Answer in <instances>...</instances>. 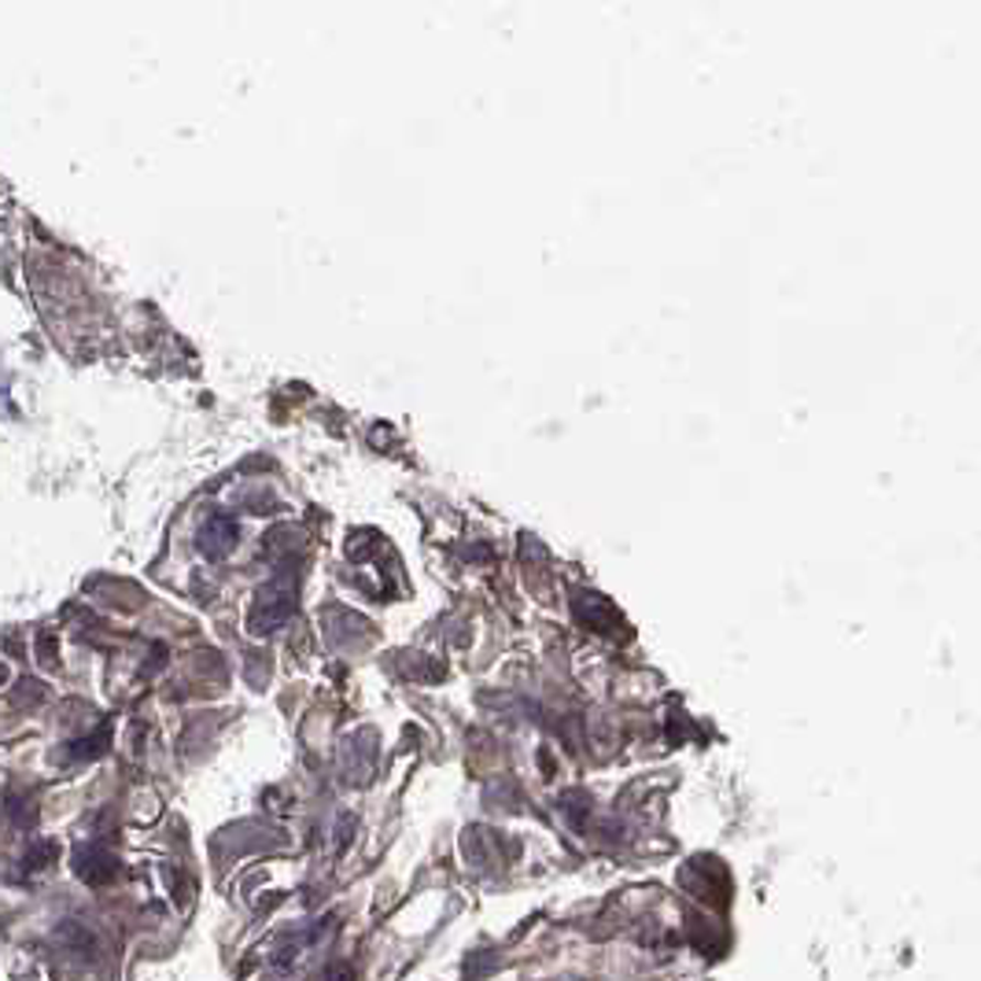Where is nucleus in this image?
I'll return each instance as SVG.
<instances>
[{
    "instance_id": "nucleus-6",
    "label": "nucleus",
    "mask_w": 981,
    "mask_h": 981,
    "mask_svg": "<svg viewBox=\"0 0 981 981\" xmlns=\"http://www.w3.org/2000/svg\"><path fill=\"white\" fill-rule=\"evenodd\" d=\"M41 698H45V687H41V683H19V690H15L12 705H15V709H23L26 701H30V705H37Z\"/></svg>"
},
{
    "instance_id": "nucleus-3",
    "label": "nucleus",
    "mask_w": 981,
    "mask_h": 981,
    "mask_svg": "<svg viewBox=\"0 0 981 981\" xmlns=\"http://www.w3.org/2000/svg\"><path fill=\"white\" fill-rule=\"evenodd\" d=\"M56 860H59V841L41 838V841H34V846H30V849L23 852V871H26V874H37V871L52 868V863H56Z\"/></svg>"
},
{
    "instance_id": "nucleus-5",
    "label": "nucleus",
    "mask_w": 981,
    "mask_h": 981,
    "mask_svg": "<svg viewBox=\"0 0 981 981\" xmlns=\"http://www.w3.org/2000/svg\"><path fill=\"white\" fill-rule=\"evenodd\" d=\"M37 661L45 664V668H56V664H59V657H56V635H52V631L37 635Z\"/></svg>"
},
{
    "instance_id": "nucleus-2",
    "label": "nucleus",
    "mask_w": 981,
    "mask_h": 981,
    "mask_svg": "<svg viewBox=\"0 0 981 981\" xmlns=\"http://www.w3.org/2000/svg\"><path fill=\"white\" fill-rule=\"evenodd\" d=\"M0 822H4L8 830H30L37 822V805L30 794H8L4 805H0Z\"/></svg>"
},
{
    "instance_id": "nucleus-7",
    "label": "nucleus",
    "mask_w": 981,
    "mask_h": 981,
    "mask_svg": "<svg viewBox=\"0 0 981 981\" xmlns=\"http://www.w3.org/2000/svg\"><path fill=\"white\" fill-rule=\"evenodd\" d=\"M329 981H355V970L347 967V963H340V967H333L329 970Z\"/></svg>"
},
{
    "instance_id": "nucleus-1",
    "label": "nucleus",
    "mask_w": 981,
    "mask_h": 981,
    "mask_svg": "<svg viewBox=\"0 0 981 981\" xmlns=\"http://www.w3.org/2000/svg\"><path fill=\"white\" fill-rule=\"evenodd\" d=\"M70 863H74V874L86 885H111L119 879V857L103 846H78Z\"/></svg>"
},
{
    "instance_id": "nucleus-8",
    "label": "nucleus",
    "mask_w": 981,
    "mask_h": 981,
    "mask_svg": "<svg viewBox=\"0 0 981 981\" xmlns=\"http://www.w3.org/2000/svg\"><path fill=\"white\" fill-rule=\"evenodd\" d=\"M4 679H8V672H4V664H0V683H4Z\"/></svg>"
},
{
    "instance_id": "nucleus-4",
    "label": "nucleus",
    "mask_w": 981,
    "mask_h": 981,
    "mask_svg": "<svg viewBox=\"0 0 981 981\" xmlns=\"http://www.w3.org/2000/svg\"><path fill=\"white\" fill-rule=\"evenodd\" d=\"M108 727H100L97 734H86V738H78V742H70L67 745V756L70 761H97V756L103 753V749H108Z\"/></svg>"
}]
</instances>
